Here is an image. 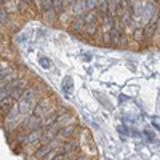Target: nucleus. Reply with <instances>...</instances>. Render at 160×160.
<instances>
[{
  "mask_svg": "<svg viewBox=\"0 0 160 160\" xmlns=\"http://www.w3.org/2000/svg\"><path fill=\"white\" fill-rule=\"evenodd\" d=\"M68 3H69V2H62V0H56V2H53V10H55L56 13H62Z\"/></svg>",
  "mask_w": 160,
  "mask_h": 160,
  "instance_id": "nucleus-4",
  "label": "nucleus"
},
{
  "mask_svg": "<svg viewBox=\"0 0 160 160\" xmlns=\"http://www.w3.org/2000/svg\"><path fill=\"white\" fill-rule=\"evenodd\" d=\"M78 160H88V158L87 157H82V158H78Z\"/></svg>",
  "mask_w": 160,
  "mask_h": 160,
  "instance_id": "nucleus-10",
  "label": "nucleus"
},
{
  "mask_svg": "<svg viewBox=\"0 0 160 160\" xmlns=\"http://www.w3.org/2000/svg\"><path fill=\"white\" fill-rule=\"evenodd\" d=\"M5 21H7V13L0 8V22H5Z\"/></svg>",
  "mask_w": 160,
  "mask_h": 160,
  "instance_id": "nucleus-8",
  "label": "nucleus"
},
{
  "mask_svg": "<svg viewBox=\"0 0 160 160\" xmlns=\"http://www.w3.org/2000/svg\"><path fill=\"white\" fill-rule=\"evenodd\" d=\"M96 31H98V24H87L85 26V32L88 35H95Z\"/></svg>",
  "mask_w": 160,
  "mask_h": 160,
  "instance_id": "nucleus-6",
  "label": "nucleus"
},
{
  "mask_svg": "<svg viewBox=\"0 0 160 160\" xmlns=\"http://www.w3.org/2000/svg\"><path fill=\"white\" fill-rule=\"evenodd\" d=\"M142 37H144V32H142V29H136V31H135V40L141 42V40H142Z\"/></svg>",
  "mask_w": 160,
  "mask_h": 160,
  "instance_id": "nucleus-7",
  "label": "nucleus"
},
{
  "mask_svg": "<svg viewBox=\"0 0 160 160\" xmlns=\"http://www.w3.org/2000/svg\"><path fill=\"white\" fill-rule=\"evenodd\" d=\"M74 130H75V127H74V125L66 127V128L62 130V133H61V136H62V138H71V136L74 135Z\"/></svg>",
  "mask_w": 160,
  "mask_h": 160,
  "instance_id": "nucleus-5",
  "label": "nucleus"
},
{
  "mask_svg": "<svg viewBox=\"0 0 160 160\" xmlns=\"http://www.w3.org/2000/svg\"><path fill=\"white\" fill-rule=\"evenodd\" d=\"M51 160H64V154H62V152H61V154H56Z\"/></svg>",
  "mask_w": 160,
  "mask_h": 160,
  "instance_id": "nucleus-9",
  "label": "nucleus"
},
{
  "mask_svg": "<svg viewBox=\"0 0 160 160\" xmlns=\"http://www.w3.org/2000/svg\"><path fill=\"white\" fill-rule=\"evenodd\" d=\"M15 99H13L11 96H5L0 99V112H3V114H10L11 109L15 108Z\"/></svg>",
  "mask_w": 160,
  "mask_h": 160,
  "instance_id": "nucleus-1",
  "label": "nucleus"
},
{
  "mask_svg": "<svg viewBox=\"0 0 160 160\" xmlns=\"http://www.w3.org/2000/svg\"><path fill=\"white\" fill-rule=\"evenodd\" d=\"M40 10H42L43 15L53 10V0H43V2H40Z\"/></svg>",
  "mask_w": 160,
  "mask_h": 160,
  "instance_id": "nucleus-3",
  "label": "nucleus"
},
{
  "mask_svg": "<svg viewBox=\"0 0 160 160\" xmlns=\"http://www.w3.org/2000/svg\"><path fill=\"white\" fill-rule=\"evenodd\" d=\"M85 26H87V22H85V16H83V15H82V16H77V18L72 21V24H71V31H72V32L85 31Z\"/></svg>",
  "mask_w": 160,
  "mask_h": 160,
  "instance_id": "nucleus-2",
  "label": "nucleus"
}]
</instances>
